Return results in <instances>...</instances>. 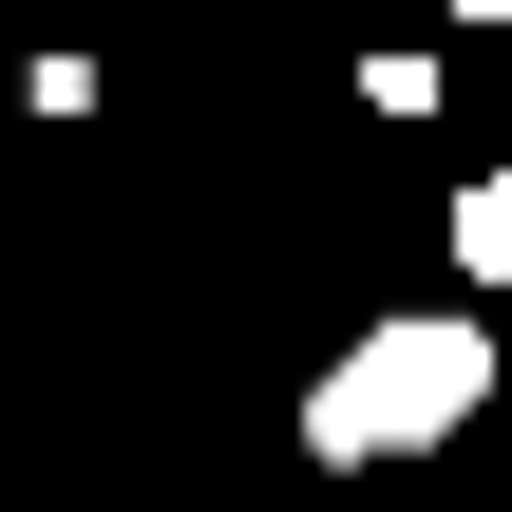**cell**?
Masks as SVG:
<instances>
[{
  "label": "cell",
  "instance_id": "obj_2",
  "mask_svg": "<svg viewBox=\"0 0 512 512\" xmlns=\"http://www.w3.org/2000/svg\"><path fill=\"white\" fill-rule=\"evenodd\" d=\"M456 266H475V285H512V171H475V190H456Z\"/></svg>",
  "mask_w": 512,
  "mask_h": 512
},
{
  "label": "cell",
  "instance_id": "obj_1",
  "mask_svg": "<svg viewBox=\"0 0 512 512\" xmlns=\"http://www.w3.org/2000/svg\"><path fill=\"white\" fill-rule=\"evenodd\" d=\"M475 399H494V342H475L456 304H418V323H361V342L304 380V456H342V475H361V456H437Z\"/></svg>",
  "mask_w": 512,
  "mask_h": 512
}]
</instances>
